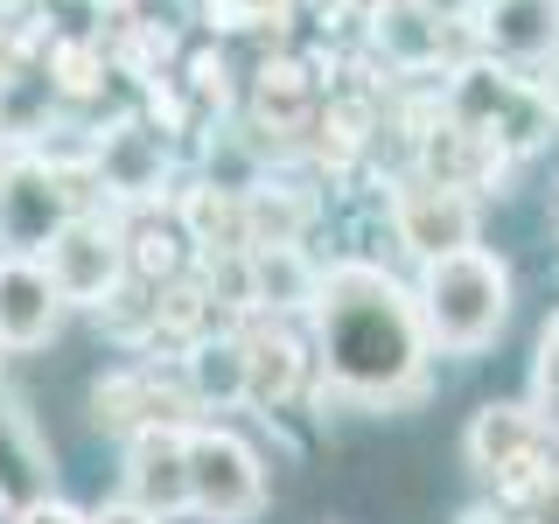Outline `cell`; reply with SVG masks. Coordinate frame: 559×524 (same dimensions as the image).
<instances>
[{"label":"cell","instance_id":"9","mask_svg":"<svg viewBox=\"0 0 559 524\" xmlns=\"http://www.w3.org/2000/svg\"><path fill=\"white\" fill-rule=\"evenodd\" d=\"M468 462L489 468V476H518V468H532L538 462V413L483 406L476 427H468Z\"/></svg>","mask_w":559,"mask_h":524},{"label":"cell","instance_id":"7","mask_svg":"<svg viewBox=\"0 0 559 524\" xmlns=\"http://www.w3.org/2000/svg\"><path fill=\"white\" fill-rule=\"evenodd\" d=\"M49 279H57L63 301H105L119 279V238L105 224L70 217L57 238H49Z\"/></svg>","mask_w":559,"mask_h":524},{"label":"cell","instance_id":"14","mask_svg":"<svg viewBox=\"0 0 559 524\" xmlns=\"http://www.w3.org/2000/svg\"><path fill=\"white\" fill-rule=\"evenodd\" d=\"M252 266H259V294H266L273 308H294L308 294V266L294 259V245H259Z\"/></svg>","mask_w":559,"mask_h":524},{"label":"cell","instance_id":"21","mask_svg":"<svg viewBox=\"0 0 559 524\" xmlns=\"http://www.w3.org/2000/svg\"><path fill=\"white\" fill-rule=\"evenodd\" d=\"M98 524H147V517H140V511H105Z\"/></svg>","mask_w":559,"mask_h":524},{"label":"cell","instance_id":"1","mask_svg":"<svg viewBox=\"0 0 559 524\" xmlns=\"http://www.w3.org/2000/svg\"><path fill=\"white\" fill-rule=\"evenodd\" d=\"M322 349L329 371L349 392H399L419 364V314L399 301V287L371 266H343L322 301Z\"/></svg>","mask_w":559,"mask_h":524},{"label":"cell","instance_id":"15","mask_svg":"<svg viewBox=\"0 0 559 524\" xmlns=\"http://www.w3.org/2000/svg\"><path fill=\"white\" fill-rule=\"evenodd\" d=\"M538 427L559 433V322L546 329V343H538Z\"/></svg>","mask_w":559,"mask_h":524},{"label":"cell","instance_id":"13","mask_svg":"<svg viewBox=\"0 0 559 524\" xmlns=\"http://www.w3.org/2000/svg\"><path fill=\"white\" fill-rule=\"evenodd\" d=\"M294 371H301V349H294L287 336L252 343L245 349V398H280L294 384Z\"/></svg>","mask_w":559,"mask_h":524},{"label":"cell","instance_id":"2","mask_svg":"<svg viewBox=\"0 0 559 524\" xmlns=\"http://www.w3.org/2000/svg\"><path fill=\"white\" fill-rule=\"evenodd\" d=\"M511 314V273L489 252H448L427 259V287H419V322L441 349H483Z\"/></svg>","mask_w":559,"mask_h":524},{"label":"cell","instance_id":"16","mask_svg":"<svg viewBox=\"0 0 559 524\" xmlns=\"http://www.w3.org/2000/svg\"><path fill=\"white\" fill-rule=\"evenodd\" d=\"M259 98H266V112H273V105H280V112H301V78H294V70H266V92H259Z\"/></svg>","mask_w":559,"mask_h":524},{"label":"cell","instance_id":"5","mask_svg":"<svg viewBox=\"0 0 559 524\" xmlns=\"http://www.w3.org/2000/svg\"><path fill=\"white\" fill-rule=\"evenodd\" d=\"M399 238L413 245L419 259H448L476 245V203L454 182H413L399 196Z\"/></svg>","mask_w":559,"mask_h":524},{"label":"cell","instance_id":"10","mask_svg":"<svg viewBox=\"0 0 559 524\" xmlns=\"http://www.w3.org/2000/svg\"><path fill=\"white\" fill-rule=\"evenodd\" d=\"M483 35L503 57H546L559 35V0H483Z\"/></svg>","mask_w":559,"mask_h":524},{"label":"cell","instance_id":"4","mask_svg":"<svg viewBox=\"0 0 559 524\" xmlns=\"http://www.w3.org/2000/svg\"><path fill=\"white\" fill-rule=\"evenodd\" d=\"M63 224H70V189L57 182V168H43V162L0 168V245L8 252H22V259L43 252Z\"/></svg>","mask_w":559,"mask_h":524},{"label":"cell","instance_id":"20","mask_svg":"<svg viewBox=\"0 0 559 524\" xmlns=\"http://www.w3.org/2000/svg\"><path fill=\"white\" fill-rule=\"evenodd\" d=\"M538 105L559 119V57H552V70H546V84H538Z\"/></svg>","mask_w":559,"mask_h":524},{"label":"cell","instance_id":"6","mask_svg":"<svg viewBox=\"0 0 559 524\" xmlns=\"http://www.w3.org/2000/svg\"><path fill=\"white\" fill-rule=\"evenodd\" d=\"M57 314H63V294H57V279H49V266H35L22 252L0 259V343L8 349L49 343Z\"/></svg>","mask_w":559,"mask_h":524},{"label":"cell","instance_id":"11","mask_svg":"<svg viewBox=\"0 0 559 524\" xmlns=\"http://www.w3.org/2000/svg\"><path fill=\"white\" fill-rule=\"evenodd\" d=\"M43 483H49V462H43V448H35V433L22 427V413L0 406V497L22 511V503L43 497Z\"/></svg>","mask_w":559,"mask_h":524},{"label":"cell","instance_id":"8","mask_svg":"<svg viewBox=\"0 0 559 524\" xmlns=\"http://www.w3.org/2000/svg\"><path fill=\"white\" fill-rule=\"evenodd\" d=\"M133 503L140 517H162L189 503V468H182V427H147L133 448Z\"/></svg>","mask_w":559,"mask_h":524},{"label":"cell","instance_id":"19","mask_svg":"<svg viewBox=\"0 0 559 524\" xmlns=\"http://www.w3.org/2000/svg\"><path fill=\"white\" fill-rule=\"evenodd\" d=\"M419 14H427V22H468V14H476V0H413Z\"/></svg>","mask_w":559,"mask_h":524},{"label":"cell","instance_id":"18","mask_svg":"<svg viewBox=\"0 0 559 524\" xmlns=\"http://www.w3.org/2000/svg\"><path fill=\"white\" fill-rule=\"evenodd\" d=\"M532 524H559V468H546V483L532 489Z\"/></svg>","mask_w":559,"mask_h":524},{"label":"cell","instance_id":"12","mask_svg":"<svg viewBox=\"0 0 559 524\" xmlns=\"http://www.w3.org/2000/svg\"><path fill=\"white\" fill-rule=\"evenodd\" d=\"M189 378H197V398H217V406L245 398V343H203L189 357Z\"/></svg>","mask_w":559,"mask_h":524},{"label":"cell","instance_id":"17","mask_svg":"<svg viewBox=\"0 0 559 524\" xmlns=\"http://www.w3.org/2000/svg\"><path fill=\"white\" fill-rule=\"evenodd\" d=\"M22 524H92V517L57 503V497H35V503H22Z\"/></svg>","mask_w":559,"mask_h":524},{"label":"cell","instance_id":"3","mask_svg":"<svg viewBox=\"0 0 559 524\" xmlns=\"http://www.w3.org/2000/svg\"><path fill=\"white\" fill-rule=\"evenodd\" d=\"M182 468H189V511L217 517V524H245L266 511V468L259 454L224 427H197L182 433Z\"/></svg>","mask_w":559,"mask_h":524}]
</instances>
